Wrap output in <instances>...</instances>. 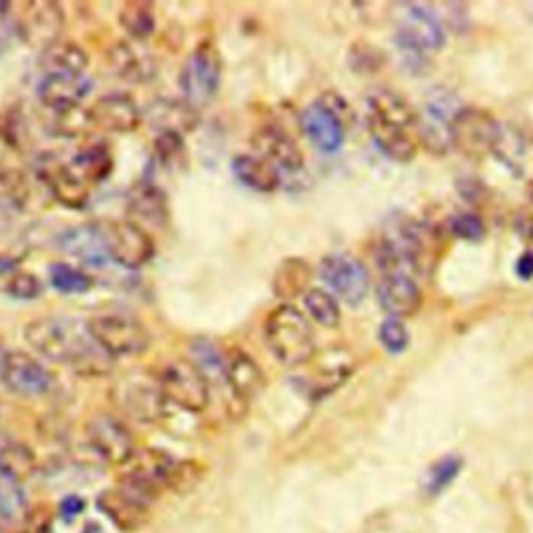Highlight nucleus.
Masks as SVG:
<instances>
[{"label": "nucleus", "instance_id": "nucleus-11", "mask_svg": "<svg viewBox=\"0 0 533 533\" xmlns=\"http://www.w3.org/2000/svg\"><path fill=\"white\" fill-rule=\"evenodd\" d=\"M319 275L329 292L338 300L346 302L348 307H359L369 294V271L359 259L348 255V252L327 255L319 265Z\"/></svg>", "mask_w": 533, "mask_h": 533}, {"label": "nucleus", "instance_id": "nucleus-4", "mask_svg": "<svg viewBox=\"0 0 533 533\" xmlns=\"http://www.w3.org/2000/svg\"><path fill=\"white\" fill-rule=\"evenodd\" d=\"M396 44L400 55L411 67L427 65V61L446 44L444 23L434 9L423 5L406 7L398 21Z\"/></svg>", "mask_w": 533, "mask_h": 533}, {"label": "nucleus", "instance_id": "nucleus-44", "mask_svg": "<svg viewBox=\"0 0 533 533\" xmlns=\"http://www.w3.org/2000/svg\"><path fill=\"white\" fill-rule=\"evenodd\" d=\"M5 290H7V294H11L17 300H34L42 294V284L36 275L17 271L7 282Z\"/></svg>", "mask_w": 533, "mask_h": 533}, {"label": "nucleus", "instance_id": "nucleus-23", "mask_svg": "<svg viewBox=\"0 0 533 533\" xmlns=\"http://www.w3.org/2000/svg\"><path fill=\"white\" fill-rule=\"evenodd\" d=\"M448 94L440 92L438 98H431L425 105L423 113H419V142L425 144L436 155H444L450 148V123L459 109H450Z\"/></svg>", "mask_w": 533, "mask_h": 533}, {"label": "nucleus", "instance_id": "nucleus-40", "mask_svg": "<svg viewBox=\"0 0 533 533\" xmlns=\"http://www.w3.org/2000/svg\"><path fill=\"white\" fill-rule=\"evenodd\" d=\"M23 167L21 144L11 132L0 130V175H23Z\"/></svg>", "mask_w": 533, "mask_h": 533}, {"label": "nucleus", "instance_id": "nucleus-9", "mask_svg": "<svg viewBox=\"0 0 533 533\" xmlns=\"http://www.w3.org/2000/svg\"><path fill=\"white\" fill-rule=\"evenodd\" d=\"M161 392L167 402L188 413H202L209 406L211 386L200 369L186 359H175L157 373Z\"/></svg>", "mask_w": 533, "mask_h": 533}, {"label": "nucleus", "instance_id": "nucleus-34", "mask_svg": "<svg viewBox=\"0 0 533 533\" xmlns=\"http://www.w3.org/2000/svg\"><path fill=\"white\" fill-rule=\"evenodd\" d=\"M304 311L309 313V317L319 323L321 327L336 329L342 323V309L338 304V298L323 288H309L302 294Z\"/></svg>", "mask_w": 533, "mask_h": 533}, {"label": "nucleus", "instance_id": "nucleus-27", "mask_svg": "<svg viewBox=\"0 0 533 533\" xmlns=\"http://www.w3.org/2000/svg\"><path fill=\"white\" fill-rule=\"evenodd\" d=\"M232 171L242 186L261 194H271L282 184L279 171L257 155H238L232 161Z\"/></svg>", "mask_w": 533, "mask_h": 533}, {"label": "nucleus", "instance_id": "nucleus-13", "mask_svg": "<svg viewBox=\"0 0 533 533\" xmlns=\"http://www.w3.org/2000/svg\"><path fill=\"white\" fill-rule=\"evenodd\" d=\"M0 382L17 396L38 398L53 388V375L23 350H7L0 357Z\"/></svg>", "mask_w": 533, "mask_h": 533}, {"label": "nucleus", "instance_id": "nucleus-3", "mask_svg": "<svg viewBox=\"0 0 533 533\" xmlns=\"http://www.w3.org/2000/svg\"><path fill=\"white\" fill-rule=\"evenodd\" d=\"M263 334L273 357L286 367L304 365L315 357L313 325L294 304L284 302L271 311Z\"/></svg>", "mask_w": 533, "mask_h": 533}, {"label": "nucleus", "instance_id": "nucleus-16", "mask_svg": "<svg viewBox=\"0 0 533 533\" xmlns=\"http://www.w3.org/2000/svg\"><path fill=\"white\" fill-rule=\"evenodd\" d=\"M252 146L257 150V157L273 165L279 175L298 173L304 167V155L298 142L282 128V125H263L252 136Z\"/></svg>", "mask_w": 533, "mask_h": 533}, {"label": "nucleus", "instance_id": "nucleus-39", "mask_svg": "<svg viewBox=\"0 0 533 533\" xmlns=\"http://www.w3.org/2000/svg\"><path fill=\"white\" fill-rule=\"evenodd\" d=\"M28 184L23 175H0V211H17L28 200Z\"/></svg>", "mask_w": 533, "mask_h": 533}, {"label": "nucleus", "instance_id": "nucleus-35", "mask_svg": "<svg viewBox=\"0 0 533 533\" xmlns=\"http://www.w3.org/2000/svg\"><path fill=\"white\" fill-rule=\"evenodd\" d=\"M119 25L134 42H144L155 34L157 17L148 3H125L119 9Z\"/></svg>", "mask_w": 533, "mask_h": 533}, {"label": "nucleus", "instance_id": "nucleus-15", "mask_svg": "<svg viewBox=\"0 0 533 533\" xmlns=\"http://www.w3.org/2000/svg\"><path fill=\"white\" fill-rule=\"evenodd\" d=\"M109 257L125 269H140L155 257V240L134 221L107 223Z\"/></svg>", "mask_w": 533, "mask_h": 533}, {"label": "nucleus", "instance_id": "nucleus-1", "mask_svg": "<svg viewBox=\"0 0 533 533\" xmlns=\"http://www.w3.org/2000/svg\"><path fill=\"white\" fill-rule=\"evenodd\" d=\"M25 342H28L44 359L69 365L75 373L98 377L113 369V359L100 348L86 323L59 317H40L25 325Z\"/></svg>", "mask_w": 533, "mask_h": 533}, {"label": "nucleus", "instance_id": "nucleus-31", "mask_svg": "<svg viewBox=\"0 0 533 533\" xmlns=\"http://www.w3.org/2000/svg\"><path fill=\"white\" fill-rule=\"evenodd\" d=\"M346 357H348L346 350H329L325 354V365H319L313 375L311 388H313L315 398L334 392L350 377V373L354 371V361L352 359L344 361Z\"/></svg>", "mask_w": 533, "mask_h": 533}, {"label": "nucleus", "instance_id": "nucleus-22", "mask_svg": "<svg viewBox=\"0 0 533 533\" xmlns=\"http://www.w3.org/2000/svg\"><path fill=\"white\" fill-rule=\"evenodd\" d=\"M142 119L150 123L159 134L184 136L198 125V109H194L184 98H157L144 111Z\"/></svg>", "mask_w": 533, "mask_h": 533}, {"label": "nucleus", "instance_id": "nucleus-48", "mask_svg": "<svg viewBox=\"0 0 533 533\" xmlns=\"http://www.w3.org/2000/svg\"><path fill=\"white\" fill-rule=\"evenodd\" d=\"M84 533H103V531H100L96 525H88V529Z\"/></svg>", "mask_w": 533, "mask_h": 533}, {"label": "nucleus", "instance_id": "nucleus-24", "mask_svg": "<svg viewBox=\"0 0 533 533\" xmlns=\"http://www.w3.org/2000/svg\"><path fill=\"white\" fill-rule=\"evenodd\" d=\"M107 63L115 75L132 84H144L157 73L155 59L138 42H115L107 50Z\"/></svg>", "mask_w": 533, "mask_h": 533}, {"label": "nucleus", "instance_id": "nucleus-32", "mask_svg": "<svg viewBox=\"0 0 533 533\" xmlns=\"http://www.w3.org/2000/svg\"><path fill=\"white\" fill-rule=\"evenodd\" d=\"M71 169L78 173L82 180L92 186L98 182H105L113 171V155L105 144H94L71 159Z\"/></svg>", "mask_w": 533, "mask_h": 533}, {"label": "nucleus", "instance_id": "nucleus-42", "mask_svg": "<svg viewBox=\"0 0 533 533\" xmlns=\"http://www.w3.org/2000/svg\"><path fill=\"white\" fill-rule=\"evenodd\" d=\"M186 155V142L184 136L177 134H159L155 140V157L165 167H175L184 161Z\"/></svg>", "mask_w": 533, "mask_h": 533}, {"label": "nucleus", "instance_id": "nucleus-45", "mask_svg": "<svg viewBox=\"0 0 533 533\" xmlns=\"http://www.w3.org/2000/svg\"><path fill=\"white\" fill-rule=\"evenodd\" d=\"M84 506H86V502L80 496H67L61 504V513L67 519H75L84 511Z\"/></svg>", "mask_w": 533, "mask_h": 533}, {"label": "nucleus", "instance_id": "nucleus-46", "mask_svg": "<svg viewBox=\"0 0 533 533\" xmlns=\"http://www.w3.org/2000/svg\"><path fill=\"white\" fill-rule=\"evenodd\" d=\"M517 273L523 279H529L533 275V252H525V255L521 257V261L517 265Z\"/></svg>", "mask_w": 533, "mask_h": 533}, {"label": "nucleus", "instance_id": "nucleus-19", "mask_svg": "<svg viewBox=\"0 0 533 533\" xmlns=\"http://www.w3.org/2000/svg\"><path fill=\"white\" fill-rule=\"evenodd\" d=\"M59 248L69 257L80 259L88 265H105L109 257L107 227L100 223H82L69 227L59 236Z\"/></svg>", "mask_w": 533, "mask_h": 533}, {"label": "nucleus", "instance_id": "nucleus-36", "mask_svg": "<svg viewBox=\"0 0 533 533\" xmlns=\"http://www.w3.org/2000/svg\"><path fill=\"white\" fill-rule=\"evenodd\" d=\"M94 130V121L90 115V109L69 107L55 111L53 119V132L61 138H82L88 136Z\"/></svg>", "mask_w": 533, "mask_h": 533}, {"label": "nucleus", "instance_id": "nucleus-20", "mask_svg": "<svg viewBox=\"0 0 533 533\" xmlns=\"http://www.w3.org/2000/svg\"><path fill=\"white\" fill-rule=\"evenodd\" d=\"M375 294L379 307L394 319L413 317L423 302L421 288L411 275H384L379 279Z\"/></svg>", "mask_w": 533, "mask_h": 533}, {"label": "nucleus", "instance_id": "nucleus-43", "mask_svg": "<svg viewBox=\"0 0 533 533\" xmlns=\"http://www.w3.org/2000/svg\"><path fill=\"white\" fill-rule=\"evenodd\" d=\"M450 232L461 240L479 242L486 236V223L475 213H459L450 219Z\"/></svg>", "mask_w": 533, "mask_h": 533}, {"label": "nucleus", "instance_id": "nucleus-10", "mask_svg": "<svg viewBox=\"0 0 533 533\" xmlns=\"http://www.w3.org/2000/svg\"><path fill=\"white\" fill-rule=\"evenodd\" d=\"M13 28L17 36L38 48L40 53L50 44L61 40L65 30V13L57 3H25L19 7L11 5Z\"/></svg>", "mask_w": 533, "mask_h": 533}, {"label": "nucleus", "instance_id": "nucleus-6", "mask_svg": "<svg viewBox=\"0 0 533 533\" xmlns=\"http://www.w3.org/2000/svg\"><path fill=\"white\" fill-rule=\"evenodd\" d=\"M450 146L467 159H484L498 148L500 125L496 117L481 107H463L450 123Z\"/></svg>", "mask_w": 533, "mask_h": 533}, {"label": "nucleus", "instance_id": "nucleus-41", "mask_svg": "<svg viewBox=\"0 0 533 533\" xmlns=\"http://www.w3.org/2000/svg\"><path fill=\"white\" fill-rule=\"evenodd\" d=\"M379 342L390 354H402L409 346V329L402 323V319L388 317L382 325H379Z\"/></svg>", "mask_w": 533, "mask_h": 533}, {"label": "nucleus", "instance_id": "nucleus-18", "mask_svg": "<svg viewBox=\"0 0 533 533\" xmlns=\"http://www.w3.org/2000/svg\"><path fill=\"white\" fill-rule=\"evenodd\" d=\"M90 115L94 128L111 134H130L142 123V111L134 103V98L123 92L98 98L96 105L90 109Z\"/></svg>", "mask_w": 533, "mask_h": 533}, {"label": "nucleus", "instance_id": "nucleus-12", "mask_svg": "<svg viewBox=\"0 0 533 533\" xmlns=\"http://www.w3.org/2000/svg\"><path fill=\"white\" fill-rule=\"evenodd\" d=\"M344 107V103L336 105L329 100V96H323L300 115L302 134L307 136L323 155H334L344 144Z\"/></svg>", "mask_w": 533, "mask_h": 533}, {"label": "nucleus", "instance_id": "nucleus-28", "mask_svg": "<svg viewBox=\"0 0 533 533\" xmlns=\"http://www.w3.org/2000/svg\"><path fill=\"white\" fill-rule=\"evenodd\" d=\"M36 467L38 459L34 450L7 431H0V473L23 481L34 475Z\"/></svg>", "mask_w": 533, "mask_h": 533}, {"label": "nucleus", "instance_id": "nucleus-21", "mask_svg": "<svg viewBox=\"0 0 533 533\" xmlns=\"http://www.w3.org/2000/svg\"><path fill=\"white\" fill-rule=\"evenodd\" d=\"M90 90L92 82L86 78V73H44L38 86V98L50 111H61L80 107Z\"/></svg>", "mask_w": 533, "mask_h": 533}, {"label": "nucleus", "instance_id": "nucleus-25", "mask_svg": "<svg viewBox=\"0 0 533 533\" xmlns=\"http://www.w3.org/2000/svg\"><path fill=\"white\" fill-rule=\"evenodd\" d=\"M128 213L132 215L130 221L138 223L140 227H163L169 221L167 194L157 184L138 182L128 192Z\"/></svg>", "mask_w": 533, "mask_h": 533}, {"label": "nucleus", "instance_id": "nucleus-30", "mask_svg": "<svg viewBox=\"0 0 533 533\" xmlns=\"http://www.w3.org/2000/svg\"><path fill=\"white\" fill-rule=\"evenodd\" d=\"M98 509L103 511L117 527L123 531H134L146 523L148 509L132 498L125 496L123 492H107L98 498Z\"/></svg>", "mask_w": 533, "mask_h": 533}, {"label": "nucleus", "instance_id": "nucleus-14", "mask_svg": "<svg viewBox=\"0 0 533 533\" xmlns=\"http://www.w3.org/2000/svg\"><path fill=\"white\" fill-rule=\"evenodd\" d=\"M90 446L111 465H125L136 454L130 427L117 415L96 413L86 425Z\"/></svg>", "mask_w": 533, "mask_h": 533}, {"label": "nucleus", "instance_id": "nucleus-8", "mask_svg": "<svg viewBox=\"0 0 533 533\" xmlns=\"http://www.w3.org/2000/svg\"><path fill=\"white\" fill-rule=\"evenodd\" d=\"M221 73L223 63L217 46L213 42L198 44L180 73V88L186 103L194 109L211 105L221 86Z\"/></svg>", "mask_w": 533, "mask_h": 533}, {"label": "nucleus", "instance_id": "nucleus-33", "mask_svg": "<svg viewBox=\"0 0 533 533\" xmlns=\"http://www.w3.org/2000/svg\"><path fill=\"white\" fill-rule=\"evenodd\" d=\"M309 282H311V267L302 259H288L275 271L273 292L277 298L292 300L294 296L309 290Z\"/></svg>", "mask_w": 533, "mask_h": 533}, {"label": "nucleus", "instance_id": "nucleus-2", "mask_svg": "<svg viewBox=\"0 0 533 533\" xmlns=\"http://www.w3.org/2000/svg\"><path fill=\"white\" fill-rule=\"evenodd\" d=\"M367 130L375 146L392 161H413L419 142V113L390 90H377L367 100Z\"/></svg>", "mask_w": 533, "mask_h": 533}, {"label": "nucleus", "instance_id": "nucleus-38", "mask_svg": "<svg viewBox=\"0 0 533 533\" xmlns=\"http://www.w3.org/2000/svg\"><path fill=\"white\" fill-rule=\"evenodd\" d=\"M50 284L63 294H84L92 288V277L71 265L57 263L50 267Z\"/></svg>", "mask_w": 533, "mask_h": 533}, {"label": "nucleus", "instance_id": "nucleus-26", "mask_svg": "<svg viewBox=\"0 0 533 533\" xmlns=\"http://www.w3.org/2000/svg\"><path fill=\"white\" fill-rule=\"evenodd\" d=\"M225 384L230 386L238 402H248L261 392L265 377L259 363L250 354L244 350H232L225 357Z\"/></svg>", "mask_w": 533, "mask_h": 533}, {"label": "nucleus", "instance_id": "nucleus-37", "mask_svg": "<svg viewBox=\"0 0 533 533\" xmlns=\"http://www.w3.org/2000/svg\"><path fill=\"white\" fill-rule=\"evenodd\" d=\"M25 506V492L21 488V481L0 473V519L5 521H17L23 517Z\"/></svg>", "mask_w": 533, "mask_h": 533}, {"label": "nucleus", "instance_id": "nucleus-5", "mask_svg": "<svg viewBox=\"0 0 533 533\" xmlns=\"http://www.w3.org/2000/svg\"><path fill=\"white\" fill-rule=\"evenodd\" d=\"M86 325L92 340L103 348L113 361L123 357H140L152 342L148 329L136 317L130 315H96L88 319Z\"/></svg>", "mask_w": 533, "mask_h": 533}, {"label": "nucleus", "instance_id": "nucleus-47", "mask_svg": "<svg viewBox=\"0 0 533 533\" xmlns=\"http://www.w3.org/2000/svg\"><path fill=\"white\" fill-rule=\"evenodd\" d=\"M19 267V261L13 257H0V275H5L9 271H15Z\"/></svg>", "mask_w": 533, "mask_h": 533}, {"label": "nucleus", "instance_id": "nucleus-17", "mask_svg": "<svg viewBox=\"0 0 533 533\" xmlns=\"http://www.w3.org/2000/svg\"><path fill=\"white\" fill-rule=\"evenodd\" d=\"M38 175L63 207L69 209L86 207L90 186L71 169L69 163H63L53 155H44L38 159Z\"/></svg>", "mask_w": 533, "mask_h": 533}, {"label": "nucleus", "instance_id": "nucleus-7", "mask_svg": "<svg viewBox=\"0 0 533 533\" xmlns=\"http://www.w3.org/2000/svg\"><path fill=\"white\" fill-rule=\"evenodd\" d=\"M113 402L117 409L138 423H157L165 415V396L157 375L130 373L113 386Z\"/></svg>", "mask_w": 533, "mask_h": 533}, {"label": "nucleus", "instance_id": "nucleus-29", "mask_svg": "<svg viewBox=\"0 0 533 533\" xmlns=\"http://www.w3.org/2000/svg\"><path fill=\"white\" fill-rule=\"evenodd\" d=\"M40 63L46 73H75L82 75L86 73L90 59L86 55V50L75 44L71 40H59L55 44H50L48 48L42 50Z\"/></svg>", "mask_w": 533, "mask_h": 533}]
</instances>
